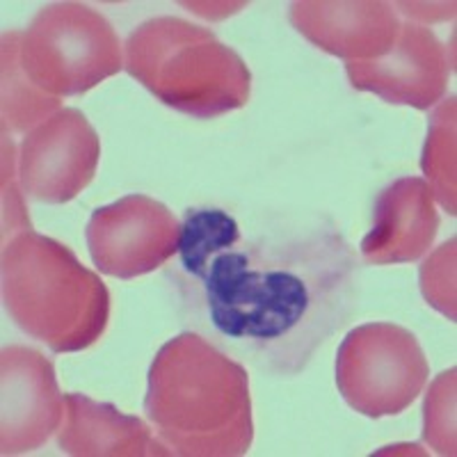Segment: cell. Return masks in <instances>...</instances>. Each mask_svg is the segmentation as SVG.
<instances>
[{
    "label": "cell",
    "mask_w": 457,
    "mask_h": 457,
    "mask_svg": "<svg viewBox=\"0 0 457 457\" xmlns=\"http://www.w3.org/2000/svg\"><path fill=\"white\" fill-rule=\"evenodd\" d=\"M145 414L174 455L236 457L254 439L247 369L195 329L158 350Z\"/></svg>",
    "instance_id": "7a4b0ae2"
},
{
    "label": "cell",
    "mask_w": 457,
    "mask_h": 457,
    "mask_svg": "<svg viewBox=\"0 0 457 457\" xmlns=\"http://www.w3.org/2000/svg\"><path fill=\"white\" fill-rule=\"evenodd\" d=\"M101 161V140L79 108H60L23 136L16 171L23 197L67 204L92 183Z\"/></svg>",
    "instance_id": "ba28073f"
},
{
    "label": "cell",
    "mask_w": 457,
    "mask_h": 457,
    "mask_svg": "<svg viewBox=\"0 0 457 457\" xmlns=\"http://www.w3.org/2000/svg\"><path fill=\"white\" fill-rule=\"evenodd\" d=\"M421 170L428 177L435 202L448 215H455V99H444L428 124V142L423 149Z\"/></svg>",
    "instance_id": "2e32d148"
},
{
    "label": "cell",
    "mask_w": 457,
    "mask_h": 457,
    "mask_svg": "<svg viewBox=\"0 0 457 457\" xmlns=\"http://www.w3.org/2000/svg\"><path fill=\"white\" fill-rule=\"evenodd\" d=\"M291 23L313 46L345 62L382 57L403 26L391 3H293Z\"/></svg>",
    "instance_id": "7c38bea8"
},
{
    "label": "cell",
    "mask_w": 457,
    "mask_h": 457,
    "mask_svg": "<svg viewBox=\"0 0 457 457\" xmlns=\"http://www.w3.org/2000/svg\"><path fill=\"white\" fill-rule=\"evenodd\" d=\"M451 71L446 46L430 28L416 21L400 26L398 39L382 57L345 62L353 89L416 110H428L444 99Z\"/></svg>",
    "instance_id": "9c48e42d"
},
{
    "label": "cell",
    "mask_w": 457,
    "mask_h": 457,
    "mask_svg": "<svg viewBox=\"0 0 457 457\" xmlns=\"http://www.w3.org/2000/svg\"><path fill=\"white\" fill-rule=\"evenodd\" d=\"M21 30L3 32V133H28L60 110L53 99L28 80L19 62Z\"/></svg>",
    "instance_id": "5bb4252c"
},
{
    "label": "cell",
    "mask_w": 457,
    "mask_h": 457,
    "mask_svg": "<svg viewBox=\"0 0 457 457\" xmlns=\"http://www.w3.org/2000/svg\"><path fill=\"white\" fill-rule=\"evenodd\" d=\"M439 228L435 195L426 179L389 183L373 204V227L359 245L366 265L414 263L428 254Z\"/></svg>",
    "instance_id": "8fae6325"
},
{
    "label": "cell",
    "mask_w": 457,
    "mask_h": 457,
    "mask_svg": "<svg viewBox=\"0 0 457 457\" xmlns=\"http://www.w3.org/2000/svg\"><path fill=\"white\" fill-rule=\"evenodd\" d=\"M124 69L162 105L195 120H215L250 104L247 62L208 28L154 16L130 32Z\"/></svg>",
    "instance_id": "277c9868"
},
{
    "label": "cell",
    "mask_w": 457,
    "mask_h": 457,
    "mask_svg": "<svg viewBox=\"0 0 457 457\" xmlns=\"http://www.w3.org/2000/svg\"><path fill=\"white\" fill-rule=\"evenodd\" d=\"M430 364L414 332L394 322H364L337 350V389L357 414L398 416L421 395Z\"/></svg>",
    "instance_id": "8992f818"
},
{
    "label": "cell",
    "mask_w": 457,
    "mask_h": 457,
    "mask_svg": "<svg viewBox=\"0 0 457 457\" xmlns=\"http://www.w3.org/2000/svg\"><path fill=\"white\" fill-rule=\"evenodd\" d=\"M240 236L238 220L222 208H187L179 228V265L171 272L195 275L211 256L238 243Z\"/></svg>",
    "instance_id": "9a60e30c"
},
{
    "label": "cell",
    "mask_w": 457,
    "mask_h": 457,
    "mask_svg": "<svg viewBox=\"0 0 457 457\" xmlns=\"http://www.w3.org/2000/svg\"><path fill=\"white\" fill-rule=\"evenodd\" d=\"M64 395L53 364L26 345L3 348V455L37 451L60 430Z\"/></svg>",
    "instance_id": "30bf717a"
},
{
    "label": "cell",
    "mask_w": 457,
    "mask_h": 457,
    "mask_svg": "<svg viewBox=\"0 0 457 457\" xmlns=\"http://www.w3.org/2000/svg\"><path fill=\"white\" fill-rule=\"evenodd\" d=\"M167 279L195 332L265 375L293 379L357 313L361 259L332 215L279 211L195 275L167 270Z\"/></svg>",
    "instance_id": "6da1fadb"
},
{
    "label": "cell",
    "mask_w": 457,
    "mask_h": 457,
    "mask_svg": "<svg viewBox=\"0 0 457 457\" xmlns=\"http://www.w3.org/2000/svg\"><path fill=\"white\" fill-rule=\"evenodd\" d=\"M179 228L181 222L165 204L130 193L94 211L85 240L101 275L130 281L158 270L177 254Z\"/></svg>",
    "instance_id": "52a82bcc"
},
{
    "label": "cell",
    "mask_w": 457,
    "mask_h": 457,
    "mask_svg": "<svg viewBox=\"0 0 457 457\" xmlns=\"http://www.w3.org/2000/svg\"><path fill=\"white\" fill-rule=\"evenodd\" d=\"M3 304L14 325L53 354L87 350L104 337L110 293L67 245L35 228L3 243Z\"/></svg>",
    "instance_id": "3957f363"
},
{
    "label": "cell",
    "mask_w": 457,
    "mask_h": 457,
    "mask_svg": "<svg viewBox=\"0 0 457 457\" xmlns=\"http://www.w3.org/2000/svg\"><path fill=\"white\" fill-rule=\"evenodd\" d=\"M19 62L37 89L62 101L80 96L124 69L112 23L85 3H51L19 37Z\"/></svg>",
    "instance_id": "5b68a950"
},
{
    "label": "cell",
    "mask_w": 457,
    "mask_h": 457,
    "mask_svg": "<svg viewBox=\"0 0 457 457\" xmlns=\"http://www.w3.org/2000/svg\"><path fill=\"white\" fill-rule=\"evenodd\" d=\"M67 423L60 428L57 446L67 455H170L165 444L154 442L137 416L121 414L110 403L85 394L64 395Z\"/></svg>",
    "instance_id": "4fadbf2b"
}]
</instances>
